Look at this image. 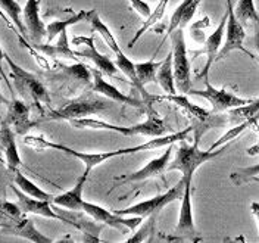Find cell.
<instances>
[{
    "label": "cell",
    "instance_id": "cell-1",
    "mask_svg": "<svg viewBox=\"0 0 259 243\" xmlns=\"http://www.w3.org/2000/svg\"><path fill=\"white\" fill-rule=\"evenodd\" d=\"M230 146H231V142L220 146L213 150H210V149L202 150L199 147V142H196V140L193 145H189V143H186V140H181L180 146L177 147L176 156L172 161H169L166 171H180L183 174V177L193 180L194 173L197 171L199 167H202L203 164L226 153L227 149H230Z\"/></svg>",
    "mask_w": 259,
    "mask_h": 243
},
{
    "label": "cell",
    "instance_id": "cell-2",
    "mask_svg": "<svg viewBox=\"0 0 259 243\" xmlns=\"http://www.w3.org/2000/svg\"><path fill=\"white\" fill-rule=\"evenodd\" d=\"M74 129L80 130H108V131H115L119 133L122 136H149V137H158L163 136L166 133L165 123L162 121L159 116H156V113H153L152 116H149L146 121L136 124V126H130V127H122V126H113L109 123L95 119V118H80V119H71L68 121Z\"/></svg>",
    "mask_w": 259,
    "mask_h": 243
},
{
    "label": "cell",
    "instance_id": "cell-3",
    "mask_svg": "<svg viewBox=\"0 0 259 243\" xmlns=\"http://www.w3.org/2000/svg\"><path fill=\"white\" fill-rule=\"evenodd\" d=\"M172 42V72L177 92L187 95L192 89V78H190V61L186 48V38L183 28H177L171 32Z\"/></svg>",
    "mask_w": 259,
    "mask_h": 243
},
{
    "label": "cell",
    "instance_id": "cell-4",
    "mask_svg": "<svg viewBox=\"0 0 259 243\" xmlns=\"http://www.w3.org/2000/svg\"><path fill=\"white\" fill-rule=\"evenodd\" d=\"M184 187H186V177H181L178 180L177 184L174 187L168 189L165 193L156 194L152 199L139 202V204L131 205V207L124 208V210H113V212L119 214V215H137V217H142V218H147L150 215H156L166 205H169V204H172L176 200H180L183 193H184Z\"/></svg>",
    "mask_w": 259,
    "mask_h": 243
},
{
    "label": "cell",
    "instance_id": "cell-5",
    "mask_svg": "<svg viewBox=\"0 0 259 243\" xmlns=\"http://www.w3.org/2000/svg\"><path fill=\"white\" fill-rule=\"evenodd\" d=\"M5 61H6L8 66L11 68L12 78L15 81L16 87L21 92H24L25 95H28V96L31 97L32 100L35 102V105H40V103L49 105L50 103V96H49L48 89L45 87V84L41 81L38 80L34 74L25 71L24 68H21L6 53H5Z\"/></svg>",
    "mask_w": 259,
    "mask_h": 243
},
{
    "label": "cell",
    "instance_id": "cell-6",
    "mask_svg": "<svg viewBox=\"0 0 259 243\" xmlns=\"http://www.w3.org/2000/svg\"><path fill=\"white\" fill-rule=\"evenodd\" d=\"M227 2V22H226V42L223 45V48L220 49L215 62L221 61L227 58L231 52L234 50H240L244 55H247L252 59H258L256 56H253L252 52H249L244 48V38H246V30L242 25V22L236 18L234 11H233V2L231 0H226Z\"/></svg>",
    "mask_w": 259,
    "mask_h": 243
},
{
    "label": "cell",
    "instance_id": "cell-7",
    "mask_svg": "<svg viewBox=\"0 0 259 243\" xmlns=\"http://www.w3.org/2000/svg\"><path fill=\"white\" fill-rule=\"evenodd\" d=\"M180 200H181V207H180L178 223L174 230V239L199 242L202 237L199 236L196 224H194L193 207H192V178H186L184 193Z\"/></svg>",
    "mask_w": 259,
    "mask_h": 243
},
{
    "label": "cell",
    "instance_id": "cell-8",
    "mask_svg": "<svg viewBox=\"0 0 259 243\" xmlns=\"http://www.w3.org/2000/svg\"><path fill=\"white\" fill-rule=\"evenodd\" d=\"M108 108V105L99 99H89V97H81L77 100L69 102L66 106L52 111L45 116L46 121H71V119H80L87 118L89 115L103 112Z\"/></svg>",
    "mask_w": 259,
    "mask_h": 243
},
{
    "label": "cell",
    "instance_id": "cell-9",
    "mask_svg": "<svg viewBox=\"0 0 259 243\" xmlns=\"http://www.w3.org/2000/svg\"><path fill=\"white\" fill-rule=\"evenodd\" d=\"M82 212L87 214L92 220H95L97 223L115 227L118 230H130V231H134L137 227L142 226V223L145 220L137 215H130V217L128 215H119V214H115L113 211L106 210L100 205L87 202V200H84V204H82Z\"/></svg>",
    "mask_w": 259,
    "mask_h": 243
},
{
    "label": "cell",
    "instance_id": "cell-10",
    "mask_svg": "<svg viewBox=\"0 0 259 243\" xmlns=\"http://www.w3.org/2000/svg\"><path fill=\"white\" fill-rule=\"evenodd\" d=\"M205 83V90H193L190 89L187 95H193V96H199L206 99L212 105L213 112H224V111H230L234 108H239L243 105H247L252 99H242V97L236 96L234 93L228 92L227 89H215L208 80H203Z\"/></svg>",
    "mask_w": 259,
    "mask_h": 243
},
{
    "label": "cell",
    "instance_id": "cell-11",
    "mask_svg": "<svg viewBox=\"0 0 259 243\" xmlns=\"http://www.w3.org/2000/svg\"><path fill=\"white\" fill-rule=\"evenodd\" d=\"M172 150H174V145L166 146V150L162 153L161 156L152 159L146 164L143 168H140L139 171H134L131 174H121L118 177L113 178V181H122V183H139V181H145L149 178L153 177H162L163 178V173L168 168V164L171 161L172 156Z\"/></svg>",
    "mask_w": 259,
    "mask_h": 243
},
{
    "label": "cell",
    "instance_id": "cell-12",
    "mask_svg": "<svg viewBox=\"0 0 259 243\" xmlns=\"http://www.w3.org/2000/svg\"><path fill=\"white\" fill-rule=\"evenodd\" d=\"M72 45L75 46H84V50H78L75 52L77 56H82V58H87L89 61H92L96 69H99L103 75H108V77H116V72H118V68L115 62H112L108 56L102 55L95 46V38L93 37H75L72 40Z\"/></svg>",
    "mask_w": 259,
    "mask_h": 243
},
{
    "label": "cell",
    "instance_id": "cell-13",
    "mask_svg": "<svg viewBox=\"0 0 259 243\" xmlns=\"http://www.w3.org/2000/svg\"><path fill=\"white\" fill-rule=\"evenodd\" d=\"M2 124L9 126L15 131V134L25 136L34 126V123L30 118V106L24 100L16 99L14 96L11 102H8V112H6L5 119L2 121Z\"/></svg>",
    "mask_w": 259,
    "mask_h": 243
},
{
    "label": "cell",
    "instance_id": "cell-14",
    "mask_svg": "<svg viewBox=\"0 0 259 243\" xmlns=\"http://www.w3.org/2000/svg\"><path fill=\"white\" fill-rule=\"evenodd\" d=\"M226 22H227V11L224 16H223V19H221V22H220V25L217 27V30L209 34L206 38H205V42H203V48L200 49V50H197V52H192L194 56H199V55H206V64L203 66V69H202V72L200 74H197V77L199 78H202V80H208L209 78V69L212 65L215 64V59H217V55H218V52H220V49H221V45H223V38H224V32H226Z\"/></svg>",
    "mask_w": 259,
    "mask_h": 243
},
{
    "label": "cell",
    "instance_id": "cell-15",
    "mask_svg": "<svg viewBox=\"0 0 259 243\" xmlns=\"http://www.w3.org/2000/svg\"><path fill=\"white\" fill-rule=\"evenodd\" d=\"M11 189L14 190V193L18 197V205L24 214H34V215H40L45 218L50 220H58V221H64V217L59 215L56 211L53 210V204L50 200H43V199H35L24 192H21L15 184L11 186Z\"/></svg>",
    "mask_w": 259,
    "mask_h": 243
},
{
    "label": "cell",
    "instance_id": "cell-16",
    "mask_svg": "<svg viewBox=\"0 0 259 243\" xmlns=\"http://www.w3.org/2000/svg\"><path fill=\"white\" fill-rule=\"evenodd\" d=\"M92 77H93V90L96 93L108 97V99H111L116 103H124V105H128V106H133V108H137V109H143L145 102L137 100L134 97L127 96L122 92H119L113 84L108 83L103 78V74L99 69H92Z\"/></svg>",
    "mask_w": 259,
    "mask_h": 243
},
{
    "label": "cell",
    "instance_id": "cell-17",
    "mask_svg": "<svg viewBox=\"0 0 259 243\" xmlns=\"http://www.w3.org/2000/svg\"><path fill=\"white\" fill-rule=\"evenodd\" d=\"M22 22L32 42L40 43L46 37V25L40 18V0H27L22 8Z\"/></svg>",
    "mask_w": 259,
    "mask_h": 243
},
{
    "label": "cell",
    "instance_id": "cell-18",
    "mask_svg": "<svg viewBox=\"0 0 259 243\" xmlns=\"http://www.w3.org/2000/svg\"><path fill=\"white\" fill-rule=\"evenodd\" d=\"M89 174L90 173L84 171L81 174V177L77 180L75 186L72 189L64 192V193L53 196L52 204L56 205L58 208H65L66 211H78V212H82V204H84L82 192H84V186H85V181L89 178Z\"/></svg>",
    "mask_w": 259,
    "mask_h": 243
},
{
    "label": "cell",
    "instance_id": "cell-19",
    "mask_svg": "<svg viewBox=\"0 0 259 243\" xmlns=\"http://www.w3.org/2000/svg\"><path fill=\"white\" fill-rule=\"evenodd\" d=\"M0 147L5 153V159H6V167L11 173H14L16 170H19V167L22 165L19 152H18V146L15 140V131L11 129L6 124L0 126Z\"/></svg>",
    "mask_w": 259,
    "mask_h": 243
},
{
    "label": "cell",
    "instance_id": "cell-20",
    "mask_svg": "<svg viewBox=\"0 0 259 243\" xmlns=\"http://www.w3.org/2000/svg\"><path fill=\"white\" fill-rule=\"evenodd\" d=\"M193 131V127H189V129L183 130V131H178L174 134H169V136H158L155 139H150L149 142L142 143L139 146H134V147H125V149H118V156H122V155H131V153H136V152H142V150H155V149H159L163 146L174 145L177 142L181 140H186L187 136Z\"/></svg>",
    "mask_w": 259,
    "mask_h": 243
},
{
    "label": "cell",
    "instance_id": "cell-21",
    "mask_svg": "<svg viewBox=\"0 0 259 243\" xmlns=\"http://www.w3.org/2000/svg\"><path fill=\"white\" fill-rule=\"evenodd\" d=\"M202 0H183L180 5L177 6V9L174 11V14L171 16V21L168 24V28H166V35L169 37L171 32L177 28H184L196 14L199 5H200Z\"/></svg>",
    "mask_w": 259,
    "mask_h": 243
},
{
    "label": "cell",
    "instance_id": "cell-22",
    "mask_svg": "<svg viewBox=\"0 0 259 243\" xmlns=\"http://www.w3.org/2000/svg\"><path fill=\"white\" fill-rule=\"evenodd\" d=\"M32 48L35 49L37 52L46 55V56H50V58H64V59H72V61L77 59V53L68 46L66 31H62L59 34V40L56 42V45H50V43L40 45V43H35V45H32Z\"/></svg>",
    "mask_w": 259,
    "mask_h": 243
},
{
    "label": "cell",
    "instance_id": "cell-23",
    "mask_svg": "<svg viewBox=\"0 0 259 243\" xmlns=\"http://www.w3.org/2000/svg\"><path fill=\"white\" fill-rule=\"evenodd\" d=\"M93 14V9L92 11H85V9H81L80 12L77 14H72L69 18L66 19H56V21H52L50 24L46 25V37H48V43H52L59 34L62 31H66L68 27L71 25H75L78 22L82 21H89L90 16Z\"/></svg>",
    "mask_w": 259,
    "mask_h": 243
},
{
    "label": "cell",
    "instance_id": "cell-24",
    "mask_svg": "<svg viewBox=\"0 0 259 243\" xmlns=\"http://www.w3.org/2000/svg\"><path fill=\"white\" fill-rule=\"evenodd\" d=\"M8 230L12 233V234H16L19 237H24L27 240L34 243H52L53 239H50L48 236H45L43 233H40L37 230V227L34 224V221L30 220V218H21L16 221L15 226H9Z\"/></svg>",
    "mask_w": 259,
    "mask_h": 243
},
{
    "label": "cell",
    "instance_id": "cell-25",
    "mask_svg": "<svg viewBox=\"0 0 259 243\" xmlns=\"http://www.w3.org/2000/svg\"><path fill=\"white\" fill-rule=\"evenodd\" d=\"M228 123L240 124L243 121H250L255 126L259 124V97L255 100H250L247 105H243L239 108L230 109L227 113Z\"/></svg>",
    "mask_w": 259,
    "mask_h": 243
},
{
    "label": "cell",
    "instance_id": "cell-26",
    "mask_svg": "<svg viewBox=\"0 0 259 243\" xmlns=\"http://www.w3.org/2000/svg\"><path fill=\"white\" fill-rule=\"evenodd\" d=\"M156 83L159 84L162 90L166 95H176V81H174V72H172V52L166 55V58L162 61L161 66L156 72Z\"/></svg>",
    "mask_w": 259,
    "mask_h": 243
},
{
    "label": "cell",
    "instance_id": "cell-27",
    "mask_svg": "<svg viewBox=\"0 0 259 243\" xmlns=\"http://www.w3.org/2000/svg\"><path fill=\"white\" fill-rule=\"evenodd\" d=\"M14 183H15V186L21 192H24V193L31 196V197L43 199V200H50V202L53 199V194L48 193L43 189H40L35 183H32L30 178L25 177L19 170L14 171Z\"/></svg>",
    "mask_w": 259,
    "mask_h": 243
},
{
    "label": "cell",
    "instance_id": "cell-28",
    "mask_svg": "<svg viewBox=\"0 0 259 243\" xmlns=\"http://www.w3.org/2000/svg\"><path fill=\"white\" fill-rule=\"evenodd\" d=\"M233 11L236 18L242 22L243 27L259 24V14L255 6V0H239Z\"/></svg>",
    "mask_w": 259,
    "mask_h": 243
},
{
    "label": "cell",
    "instance_id": "cell-29",
    "mask_svg": "<svg viewBox=\"0 0 259 243\" xmlns=\"http://www.w3.org/2000/svg\"><path fill=\"white\" fill-rule=\"evenodd\" d=\"M168 2H169V0H159V3H158V5H156V8L150 12V15L146 16V21L142 24V27L136 31L134 37L130 40V43H128L130 49L134 48V45L139 42V38H140L146 31H149L155 24H158V22L161 21L162 16H163V14H165V9H166V6H168Z\"/></svg>",
    "mask_w": 259,
    "mask_h": 243
},
{
    "label": "cell",
    "instance_id": "cell-30",
    "mask_svg": "<svg viewBox=\"0 0 259 243\" xmlns=\"http://www.w3.org/2000/svg\"><path fill=\"white\" fill-rule=\"evenodd\" d=\"M89 21L92 22V31L99 32L100 37L103 38V42L108 45V48L111 49L115 55L119 53V52H121V48H119V45H118L115 35H113L112 32H111V30L108 28V25L100 19V15H99V12H97L96 9H93V14H92Z\"/></svg>",
    "mask_w": 259,
    "mask_h": 243
},
{
    "label": "cell",
    "instance_id": "cell-31",
    "mask_svg": "<svg viewBox=\"0 0 259 243\" xmlns=\"http://www.w3.org/2000/svg\"><path fill=\"white\" fill-rule=\"evenodd\" d=\"M0 9L2 12L6 16L11 18L12 24L15 25V28L18 30V32L25 38L28 34H27V30H25V25L21 19V15H22V8L21 5L16 2V0H0Z\"/></svg>",
    "mask_w": 259,
    "mask_h": 243
},
{
    "label": "cell",
    "instance_id": "cell-32",
    "mask_svg": "<svg viewBox=\"0 0 259 243\" xmlns=\"http://www.w3.org/2000/svg\"><path fill=\"white\" fill-rule=\"evenodd\" d=\"M161 64L162 61L161 62H155V58H152L150 61H146V62L134 64L137 80H139V84L143 90H145L146 84L156 83V72H158V68L161 66Z\"/></svg>",
    "mask_w": 259,
    "mask_h": 243
},
{
    "label": "cell",
    "instance_id": "cell-33",
    "mask_svg": "<svg viewBox=\"0 0 259 243\" xmlns=\"http://www.w3.org/2000/svg\"><path fill=\"white\" fill-rule=\"evenodd\" d=\"M65 75L74 78V80L84 81V83H90L92 81V69H89V66L81 62H75L72 65H61Z\"/></svg>",
    "mask_w": 259,
    "mask_h": 243
},
{
    "label": "cell",
    "instance_id": "cell-34",
    "mask_svg": "<svg viewBox=\"0 0 259 243\" xmlns=\"http://www.w3.org/2000/svg\"><path fill=\"white\" fill-rule=\"evenodd\" d=\"M259 176V164L246 167V168H239L236 171H233L230 174V180L236 184V186H242L243 183H247L253 178Z\"/></svg>",
    "mask_w": 259,
    "mask_h": 243
},
{
    "label": "cell",
    "instance_id": "cell-35",
    "mask_svg": "<svg viewBox=\"0 0 259 243\" xmlns=\"http://www.w3.org/2000/svg\"><path fill=\"white\" fill-rule=\"evenodd\" d=\"M155 217L156 215H150L149 218H150V221L145 224V226H142V228L137 231V233H134V236L133 237H130L127 239V242L128 243H134V242H145L147 240V236L149 234H152V231H153V228H155Z\"/></svg>",
    "mask_w": 259,
    "mask_h": 243
},
{
    "label": "cell",
    "instance_id": "cell-36",
    "mask_svg": "<svg viewBox=\"0 0 259 243\" xmlns=\"http://www.w3.org/2000/svg\"><path fill=\"white\" fill-rule=\"evenodd\" d=\"M209 18L208 16H205L202 21H197L196 24L192 25V28H190V34H192V37H193L194 42H197V43H203L205 42V32L203 30L206 28V27H209Z\"/></svg>",
    "mask_w": 259,
    "mask_h": 243
},
{
    "label": "cell",
    "instance_id": "cell-37",
    "mask_svg": "<svg viewBox=\"0 0 259 243\" xmlns=\"http://www.w3.org/2000/svg\"><path fill=\"white\" fill-rule=\"evenodd\" d=\"M0 212H3L5 215H8L9 218H12L15 221L21 220L22 214H24L18 204H11V202H6V200H0Z\"/></svg>",
    "mask_w": 259,
    "mask_h": 243
},
{
    "label": "cell",
    "instance_id": "cell-38",
    "mask_svg": "<svg viewBox=\"0 0 259 243\" xmlns=\"http://www.w3.org/2000/svg\"><path fill=\"white\" fill-rule=\"evenodd\" d=\"M130 2V6H131V9L133 11H136L139 15L142 16H149L150 15V12H152V9H150V6L146 3L145 0H128Z\"/></svg>",
    "mask_w": 259,
    "mask_h": 243
},
{
    "label": "cell",
    "instance_id": "cell-39",
    "mask_svg": "<svg viewBox=\"0 0 259 243\" xmlns=\"http://www.w3.org/2000/svg\"><path fill=\"white\" fill-rule=\"evenodd\" d=\"M3 61H5V52H3V49H2V46H0V77L5 80L6 86H8V87H9V90H11V83H9V80H8V77H6V74H5V69H3V65H2Z\"/></svg>",
    "mask_w": 259,
    "mask_h": 243
},
{
    "label": "cell",
    "instance_id": "cell-40",
    "mask_svg": "<svg viewBox=\"0 0 259 243\" xmlns=\"http://www.w3.org/2000/svg\"><path fill=\"white\" fill-rule=\"evenodd\" d=\"M246 153H247L249 156H256V155H259V140L253 146H250V147L246 150Z\"/></svg>",
    "mask_w": 259,
    "mask_h": 243
},
{
    "label": "cell",
    "instance_id": "cell-41",
    "mask_svg": "<svg viewBox=\"0 0 259 243\" xmlns=\"http://www.w3.org/2000/svg\"><path fill=\"white\" fill-rule=\"evenodd\" d=\"M253 46H255V49H256V52H258L259 55V24H256L255 25V35H253ZM256 61H259V58L256 59Z\"/></svg>",
    "mask_w": 259,
    "mask_h": 243
},
{
    "label": "cell",
    "instance_id": "cell-42",
    "mask_svg": "<svg viewBox=\"0 0 259 243\" xmlns=\"http://www.w3.org/2000/svg\"><path fill=\"white\" fill-rule=\"evenodd\" d=\"M250 210H252V214L255 215L256 221H258V228H259V204L258 202H252L250 204Z\"/></svg>",
    "mask_w": 259,
    "mask_h": 243
},
{
    "label": "cell",
    "instance_id": "cell-43",
    "mask_svg": "<svg viewBox=\"0 0 259 243\" xmlns=\"http://www.w3.org/2000/svg\"><path fill=\"white\" fill-rule=\"evenodd\" d=\"M2 103H8V102H6V99L2 95V90H0V106H2Z\"/></svg>",
    "mask_w": 259,
    "mask_h": 243
},
{
    "label": "cell",
    "instance_id": "cell-44",
    "mask_svg": "<svg viewBox=\"0 0 259 243\" xmlns=\"http://www.w3.org/2000/svg\"><path fill=\"white\" fill-rule=\"evenodd\" d=\"M3 176H5V174H3V167L0 165V183H2V178H3Z\"/></svg>",
    "mask_w": 259,
    "mask_h": 243
},
{
    "label": "cell",
    "instance_id": "cell-45",
    "mask_svg": "<svg viewBox=\"0 0 259 243\" xmlns=\"http://www.w3.org/2000/svg\"><path fill=\"white\" fill-rule=\"evenodd\" d=\"M9 224H5V223H0V228H8Z\"/></svg>",
    "mask_w": 259,
    "mask_h": 243
},
{
    "label": "cell",
    "instance_id": "cell-46",
    "mask_svg": "<svg viewBox=\"0 0 259 243\" xmlns=\"http://www.w3.org/2000/svg\"><path fill=\"white\" fill-rule=\"evenodd\" d=\"M40 2H41V0H40Z\"/></svg>",
    "mask_w": 259,
    "mask_h": 243
},
{
    "label": "cell",
    "instance_id": "cell-47",
    "mask_svg": "<svg viewBox=\"0 0 259 243\" xmlns=\"http://www.w3.org/2000/svg\"><path fill=\"white\" fill-rule=\"evenodd\" d=\"M258 62H259V61H258Z\"/></svg>",
    "mask_w": 259,
    "mask_h": 243
}]
</instances>
